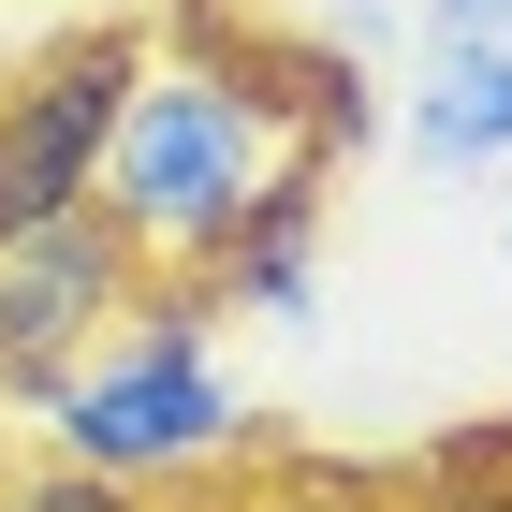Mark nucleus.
I'll return each mask as SVG.
<instances>
[{
	"instance_id": "nucleus-9",
	"label": "nucleus",
	"mask_w": 512,
	"mask_h": 512,
	"mask_svg": "<svg viewBox=\"0 0 512 512\" xmlns=\"http://www.w3.org/2000/svg\"><path fill=\"white\" fill-rule=\"evenodd\" d=\"M0 512H161V498L103 483V469H30V483H0Z\"/></svg>"
},
{
	"instance_id": "nucleus-6",
	"label": "nucleus",
	"mask_w": 512,
	"mask_h": 512,
	"mask_svg": "<svg viewBox=\"0 0 512 512\" xmlns=\"http://www.w3.org/2000/svg\"><path fill=\"white\" fill-rule=\"evenodd\" d=\"M322 176L337 161H278L264 191L235 205V235H220V264H205V293H235V308H264V322H293L308 308V278H322Z\"/></svg>"
},
{
	"instance_id": "nucleus-4",
	"label": "nucleus",
	"mask_w": 512,
	"mask_h": 512,
	"mask_svg": "<svg viewBox=\"0 0 512 512\" xmlns=\"http://www.w3.org/2000/svg\"><path fill=\"white\" fill-rule=\"evenodd\" d=\"M132 308H147V249H132L103 205L15 235V249H0V395H15V410H59L74 366L103 352Z\"/></svg>"
},
{
	"instance_id": "nucleus-2",
	"label": "nucleus",
	"mask_w": 512,
	"mask_h": 512,
	"mask_svg": "<svg viewBox=\"0 0 512 512\" xmlns=\"http://www.w3.org/2000/svg\"><path fill=\"white\" fill-rule=\"evenodd\" d=\"M278 118L235 88V59H147L118 118V161H103V220H118L147 264H220L235 205L278 176Z\"/></svg>"
},
{
	"instance_id": "nucleus-1",
	"label": "nucleus",
	"mask_w": 512,
	"mask_h": 512,
	"mask_svg": "<svg viewBox=\"0 0 512 512\" xmlns=\"http://www.w3.org/2000/svg\"><path fill=\"white\" fill-rule=\"evenodd\" d=\"M44 425H59V469L147 483V498H176V483H205L220 454H249V395H235V366H220V337H205V293H147V308L74 366V395H59Z\"/></svg>"
},
{
	"instance_id": "nucleus-3",
	"label": "nucleus",
	"mask_w": 512,
	"mask_h": 512,
	"mask_svg": "<svg viewBox=\"0 0 512 512\" xmlns=\"http://www.w3.org/2000/svg\"><path fill=\"white\" fill-rule=\"evenodd\" d=\"M132 88H147V44L132 30H59L44 59L0 74V249L44 235V220H74V205H103Z\"/></svg>"
},
{
	"instance_id": "nucleus-10",
	"label": "nucleus",
	"mask_w": 512,
	"mask_h": 512,
	"mask_svg": "<svg viewBox=\"0 0 512 512\" xmlns=\"http://www.w3.org/2000/svg\"><path fill=\"white\" fill-rule=\"evenodd\" d=\"M249 512H395V483H366V469H278Z\"/></svg>"
},
{
	"instance_id": "nucleus-12",
	"label": "nucleus",
	"mask_w": 512,
	"mask_h": 512,
	"mask_svg": "<svg viewBox=\"0 0 512 512\" xmlns=\"http://www.w3.org/2000/svg\"><path fill=\"white\" fill-rule=\"evenodd\" d=\"M425 512H512V498H425Z\"/></svg>"
},
{
	"instance_id": "nucleus-5",
	"label": "nucleus",
	"mask_w": 512,
	"mask_h": 512,
	"mask_svg": "<svg viewBox=\"0 0 512 512\" xmlns=\"http://www.w3.org/2000/svg\"><path fill=\"white\" fill-rule=\"evenodd\" d=\"M191 59H235V88L278 118L293 161H337V147L381 132V88H366V59H352L337 30H322V44H293V30H220V0H191Z\"/></svg>"
},
{
	"instance_id": "nucleus-8",
	"label": "nucleus",
	"mask_w": 512,
	"mask_h": 512,
	"mask_svg": "<svg viewBox=\"0 0 512 512\" xmlns=\"http://www.w3.org/2000/svg\"><path fill=\"white\" fill-rule=\"evenodd\" d=\"M425 498H512V410H469L425 439Z\"/></svg>"
},
{
	"instance_id": "nucleus-7",
	"label": "nucleus",
	"mask_w": 512,
	"mask_h": 512,
	"mask_svg": "<svg viewBox=\"0 0 512 512\" xmlns=\"http://www.w3.org/2000/svg\"><path fill=\"white\" fill-rule=\"evenodd\" d=\"M395 132L439 161V176H483V161H512V59H439L410 74V103H395Z\"/></svg>"
},
{
	"instance_id": "nucleus-11",
	"label": "nucleus",
	"mask_w": 512,
	"mask_h": 512,
	"mask_svg": "<svg viewBox=\"0 0 512 512\" xmlns=\"http://www.w3.org/2000/svg\"><path fill=\"white\" fill-rule=\"evenodd\" d=\"M425 44L439 59H512V0H425Z\"/></svg>"
}]
</instances>
